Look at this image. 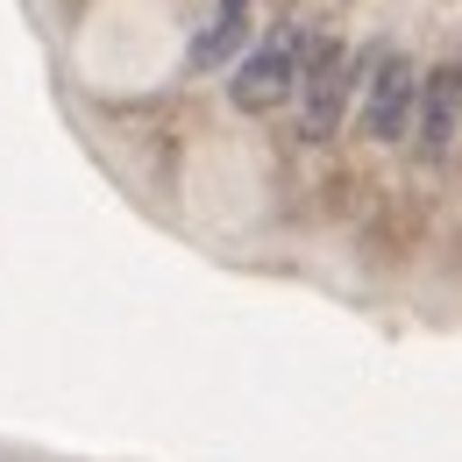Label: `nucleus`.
Listing matches in <instances>:
<instances>
[{
    "label": "nucleus",
    "instance_id": "obj_3",
    "mask_svg": "<svg viewBox=\"0 0 462 462\" xmlns=\"http://www.w3.org/2000/svg\"><path fill=\"white\" fill-rule=\"evenodd\" d=\"M412 100H420V71L405 51H384V58L370 64V79L356 86V121H363V135L370 143H405V128H412Z\"/></svg>",
    "mask_w": 462,
    "mask_h": 462
},
{
    "label": "nucleus",
    "instance_id": "obj_4",
    "mask_svg": "<svg viewBox=\"0 0 462 462\" xmlns=\"http://www.w3.org/2000/svg\"><path fill=\"white\" fill-rule=\"evenodd\" d=\"M412 150L427 164H441L462 135V58H441L427 79H420V100H412Z\"/></svg>",
    "mask_w": 462,
    "mask_h": 462
},
{
    "label": "nucleus",
    "instance_id": "obj_2",
    "mask_svg": "<svg viewBox=\"0 0 462 462\" xmlns=\"http://www.w3.org/2000/svg\"><path fill=\"white\" fill-rule=\"evenodd\" d=\"M299 22H278L271 36H256L242 58H235V107L242 115H271V107H285L291 100V79H299Z\"/></svg>",
    "mask_w": 462,
    "mask_h": 462
},
{
    "label": "nucleus",
    "instance_id": "obj_5",
    "mask_svg": "<svg viewBox=\"0 0 462 462\" xmlns=\"http://www.w3.org/2000/svg\"><path fill=\"white\" fill-rule=\"evenodd\" d=\"M249 51V0H221L199 29H192V51H185V71H221Z\"/></svg>",
    "mask_w": 462,
    "mask_h": 462
},
{
    "label": "nucleus",
    "instance_id": "obj_1",
    "mask_svg": "<svg viewBox=\"0 0 462 462\" xmlns=\"http://www.w3.org/2000/svg\"><path fill=\"white\" fill-rule=\"evenodd\" d=\"M299 143H328L342 107L356 100V51L342 36H320L313 51H299Z\"/></svg>",
    "mask_w": 462,
    "mask_h": 462
}]
</instances>
